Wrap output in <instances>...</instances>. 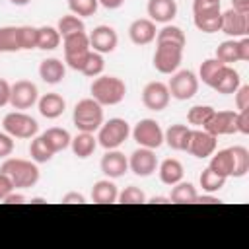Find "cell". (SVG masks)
Listing matches in <instances>:
<instances>
[{
  "mask_svg": "<svg viewBox=\"0 0 249 249\" xmlns=\"http://www.w3.org/2000/svg\"><path fill=\"white\" fill-rule=\"evenodd\" d=\"M18 51H21L19 27L16 25L0 27V53H18Z\"/></svg>",
  "mask_w": 249,
  "mask_h": 249,
  "instance_id": "obj_31",
  "label": "cell"
},
{
  "mask_svg": "<svg viewBox=\"0 0 249 249\" xmlns=\"http://www.w3.org/2000/svg\"><path fill=\"white\" fill-rule=\"evenodd\" d=\"M231 8L237 12H249V0H231Z\"/></svg>",
  "mask_w": 249,
  "mask_h": 249,
  "instance_id": "obj_55",
  "label": "cell"
},
{
  "mask_svg": "<svg viewBox=\"0 0 249 249\" xmlns=\"http://www.w3.org/2000/svg\"><path fill=\"white\" fill-rule=\"evenodd\" d=\"M64 76H66V64L60 58H45L39 64V78L45 84L54 86V84L62 82Z\"/></svg>",
  "mask_w": 249,
  "mask_h": 249,
  "instance_id": "obj_24",
  "label": "cell"
},
{
  "mask_svg": "<svg viewBox=\"0 0 249 249\" xmlns=\"http://www.w3.org/2000/svg\"><path fill=\"white\" fill-rule=\"evenodd\" d=\"M191 130H193V128H189L187 124L175 123V124H171L167 130H163V142H165L171 150L187 152L189 138H191Z\"/></svg>",
  "mask_w": 249,
  "mask_h": 249,
  "instance_id": "obj_22",
  "label": "cell"
},
{
  "mask_svg": "<svg viewBox=\"0 0 249 249\" xmlns=\"http://www.w3.org/2000/svg\"><path fill=\"white\" fill-rule=\"evenodd\" d=\"M214 111H216V109L210 107V105H195V107L189 109V113H187V121H189V124H193V126L204 128V124L208 123V119L212 117Z\"/></svg>",
  "mask_w": 249,
  "mask_h": 249,
  "instance_id": "obj_39",
  "label": "cell"
},
{
  "mask_svg": "<svg viewBox=\"0 0 249 249\" xmlns=\"http://www.w3.org/2000/svg\"><path fill=\"white\" fill-rule=\"evenodd\" d=\"M156 23L150 18H138L128 25V37L134 45L142 47V45H150L156 39Z\"/></svg>",
  "mask_w": 249,
  "mask_h": 249,
  "instance_id": "obj_19",
  "label": "cell"
},
{
  "mask_svg": "<svg viewBox=\"0 0 249 249\" xmlns=\"http://www.w3.org/2000/svg\"><path fill=\"white\" fill-rule=\"evenodd\" d=\"M128 136H130V124L121 117H113V119L101 123L95 138H97V144L101 148L117 150L121 144H124V140Z\"/></svg>",
  "mask_w": 249,
  "mask_h": 249,
  "instance_id": "obj_4",
  "label": "cell"
},
{
  "mask_svg": "<svg viewBox=\"0 0 249 249\" xmlns=\"http://www.w3.org/2000/svg\"><path fill=\"white\" fill-rule=\"evenodd\" d=\"M220 31L226 33L231 39L247 37V33H249V12H237L233 8L222 12Z\"/></svg>",
  "mask_w": 249,
  "mask_h": 249,
  "instance_id": "obj_12",
  "label": "cell"
},
{
  "mask_svg": "<svg viewBox=\"0 0 249 249\" xmlns=\"http://www.w3.org/2000/svg\"><path fill=\"white\" fill-rule=\"evenodd\" d=\"M171 101L169 88L163 82H150L142 89V103L150 111H163Z\"/></svg>",
  "mask_w": 249,
  "mask_h": 249,
  "instance_id": "obj_15",
  "label": "cell"
},
{
  "mask_svg": "<svg viewBox=\"0 0 249 249\" xmlns=\"http://www.w3.org/2000/svg\"><path fill=\"white\" fill-rule=\"evenodd\" d=\"M226 181H228V177L216 173V171L210 169V167L202 169V173H200V177H198V183H200V187H202L204 193H218V191L226 185Z\"/></svg>",
  "mask_w": 249,
  "mask_h": 249,
  "instance_id": "obj_34",
  "label": "cell"
},
{
  "mask_svg": "<svg viewBox=\"0 0 249 249\" xmlns=\"http://www.w3.org/2000/svg\"><path fill=\"white\" fill-rule=\"evenodd\" d=\"M222 66H224V62H220L216 56H214V58H206V60L200 64V68H198V80H202V84L210 86Z\"/></svg>",
  "mask_w": 249,
  "mask_h": 249,
  "instance_id": "obj_41",
  "label": "cell"
},
{
  "mask_svg": "<svg viewBox=\"0 0 249 249\" xmlns=\"http://www.w3.org/2000/svg\"><path fill=\"white\" fill-rule=\"evenodd\" d=\"M19 43H21V51L37 49V27L19 25Z\"/></svg>",
  "mask_w": 249,
  "mask_h": 249,
  "instance_id": "obj_44",
  "label": "cell"
},
{
  "mask_svg": "<svg viewBox=\"0 0 249 249\" xmlns=\"http://www.w3.org/2000/svg\"><path fill=\"white\" fill-rule=\"evenodd\" d=\"M239 86H241V78H239L237 70H233L230 64H224L220 68V72L216 74V78L212 80V84H210L212 89H216L218 93H224V95L233 93Z\"/></svg>",
  "mask_w": 249,
  "mask_h": 249,
  "instance_id": "obj_21",
  "label": "cell"
},
{
  "mask_svg": "<svg viewBox=\"0 0 249 249\" xmlns=\"http://www.w3.org/2000/svg\"><path fill=\"white\" fill-rule=\"evenodd\" d=\"M150 202H154V204H165V202H169V196H154V198H150Z\"/></svg>",
  "mask_w": 249,
  "mask_h": 249,
  "instance_id": "obj_56",
  "label": "cell"
},
{
  "mask_svg": "<svg viewBox=\"0 0 249 249\" xmlns=\"http://www.w3.org/2000/svg\"><path fill=\"white\" fill-rule=\"evenodd\" d=\"M91 97L99 105H119L126 95V84L119 76L99 74L89 86Z\"/></svg>",
  "mask_w": 249,
  "mask_h": 249,
  "instance_id": "obj_2",
  "label": "cell"
},
{
  "mask_svg": "<svg viewBox=\"0 0 249 249\" xmlns=\"http://www.w3.org/2000/svg\"><path fill=\"white\" fill-rule=\"evenodd\" d=\"M237 111H214L208 123L204 124V130H208L214 136H224V134H233L237 132L235 126Z\"/></svg>",
  "mask_w": 249,
  "mask_h": 249,
  "instance_id": "obj_17",
  "label": "cell"
},
{
  "mask_svg": "<svg viewBox=\"0 0 249 249\" xmlns=\"http://www.w3.org/2000/svg\"><path fill=\"white\" fill-rule=\"evenodd\" d=\"M117 200H119L121 204H144V202H146V195H144V191H142L140 187L128 185V187H124V189L119 193Z\"/></svg>",
  "mask_w": 249,
  "mask_h": 249,
  "instance_id": "obj_42",
  "label": "cell"
},
{
  "mask_svg": "<svg viewBox=\"0 0 249 249\" xmlns=\"http://www.w3.org/2000/svg\"><path fill=\"white\" fill-rule=\"evenodd\" d=\"M193 21L202 33H218L222 23L220 4L208 0H193Z\"/></svg>",
  "mask_w": 249,
  "mask_h": 249,
  "instance_id": "obj_5",
  "label": "cell"
},
{
  "mask_svg": "<svg viewBox=\"0 0 249 249\" xmlns=\"http://www.w3.org/2000/svg\"><path fill=\"white\" fill-rule=\"evenodd\" d=\"M99 2L97 0H68V8L78 18H88L97 12Z\"/></svg>",
  "mask_w": 249,
  "mask_h": 249,
  "instance_id": "obj_43",
  "label": "cell"
},
{
  "mask_svg": "<svg viewBox=\"0 0 249 249\" xmlns=\"http://www.w3.org/2000/svg\"><path fill=\"white\" fill-rule=\"evenodd\" d=\"M161 41L163 43H175L179 47H185L187 45V37H185L183 29L177 27V25H173V23H165L161 29H158L156 43H161Z\"/></svg>",
  "mask_w": 249,
  "mask_h": 249,
  "instance_id": "obj_33",
  "label": "cell"
},
{
  "mask_svg": "<svg viewBox=\"0 0 249 249\" xmlns=\"http://www.w3.org/2000/svg\"><path fill=\"white\" fill-rule=\"evenodd\" d=\"M72 123L78 132H95L103 123V105L93 97H84L74 105Z\"/></svg>",
  "mask_w": 249,
  "mask_h": 249,
  "instance_id": "obj_3",
  "label": "cell"
},
{
  "mask_svg": "<svg viewBox=\"0 0 249 249\" xmlns=\"http://www.w3.org/2000/svg\"><path fill=\"white\" fill-rule=\"evenodd\" d=\"M2 128L14 138H33L39 132V123L23 111H12L4 117Z\"/></svg>",
  "mask_w": 249,
  "mask_h": 249,
  "instance_id": "obj_7",
  "label": "cell"
},
{
  "mask_svg": "<svg viewBox=\"0 0 249 249\" xmlns=\"http://www.w3.org/2000/svg\"><path fill=\"white\" fill-rule=\"evenodd\" d=\"M39 99V89L31 80H18L12 84L10 89V105L16 111H23L29 109L37 103Z\"/></svg>",
  "mask_w": 249,
  "mask_h": 249,
  "instance_id": "obj_11",
  "label": "cell"
},
{
  "mask_svg": "<svg viewBox=\"0 0 249 249\" xmlns=\"http://www.w3.org/2000/svg\"><path fill=\"white\" fill-rule=\"evenodd\" d=\"M183 49L175 43H156V53H154V68L160 74H173L181 60H183Z\"/></svg>",
  "mask_w": 249,
  "mask_h": 249,
  "instance_id": "obj_9",
  "label": "cell"
},
{
  "mask_svg": "<svg viewBox=\"0 0 249 249\" xmlns=\"http://www.w3.org/2000/svg\"><path fill=\"white\" fill-rule=\"evenodd\" d=\"M60 41H62V37H60L56 27H51V25L37 27V49H41V51H54L60 45Z\"/></svg>",
  "mask_w": 249,
  "mask_h": 249,
  "instance_id": "obj_32",
  "label": "cell"
},
{
  "mask_svg": "<svg viewBox=\"0 0 249 249\" xmlns=\"http://www.w3.org/2000/svg\"><path fill=\"white\" fill-rule=\"evenodd\" d=\"M128 169L138 175V177H150L158 169V158L154 150L138 146L130 156H128Z\"/></svg>",
  "mask_w": 249,
  "mask_h": 249,
  "instance_id": "obj_14",
  "label": "cell"
},
{
  "mask_svg": "<svg viewBox=\"0 0 249 249\" xmlns=\"http://www.w3.org/2000/svg\"><path fill=\"white\" fill-rule=\"evenodd\" d=\"M56 29H58L60 37H66V35H70V33L86 31V23H84L82 18H78V16H74V14H66V16H62V18L58 19Z\"/></svg>",
  "mask_w": 249,
  "mask_h": 249,
  "instance_id": "obj_37",
  "label": "cell"
},
{
  "mask_svg": "<svg viewBox=\"0 0 249 249\" xmlns=\"http://www.w3.org/2000/svg\"><path fill=\"white\" fill-rule=\"evenodd\" d=\"M12 191H16L14 181H12L6 173H2V171H0V202H2V200H4Z\"/></svg>",
  "mask_w": 249,
  "mask_h": 249,
  "instance_id": "obj_47",
  "label": "cell"
},
{
  "mask_svg": "<svg viewBox=\"0 0 249 249\" xmlns=\"http://www.w3.org/2000/svg\"><path fill=\"white\" fill-rule=\"evenodd\" d=\"M208 2H216V4H220V0H208Z\"/></svg>",
  "mask_w": 249,
  "mask_h": 249,
  "instance_id": "obj_59",
  "label": "cell"
},
{
  "mask_svg": "<svg viewBox=\"0 0 249 249\" xmlns=\"http://www.w3.org/2000/svg\"><path fill=\"white\" fill-rule=\"evenodd\" d=\"M37 107L45 119H58L66 109V101L60 93L51 91V93H45L43 97L37 99Z\"/></svg>",
  "mask_w": 249,
  "mask_h": 249,
  "instance_id": "obj_23",
  "label": "cell"
},
{
  "mask_svg": "<svg viewBox=\"0 0 249 249\" xmlns=\"http://www.w3.org/2000/svg\"><path fill=\"white\" fill-rule=\"evenodd\" d=\"M88 37H89L91 51L101 53V54L113 53L119 45V35L111 25H97V27H93V31Z\"/></svg>",
  "mask_w": 249,
  "mask_h": 249,
  "instance_id": "obj_16",
  "label": "cell"
},
{
  "mask_svg": "<svg viewBox=\"0 0 249 249\" xmlns=\"http://www.w3.org/2000/svg\"><path fill=\"white\" fill-rule=\"evenodd\" d=\"M14 152V136H10L6 130H0V160L10 158Z\"/></svg>",
  "mask_w": 249,
  "mask_h": 249,
  "instance_id": "obj_45",
  "label": "cell"
},
{
  "mask_svg": "<svg viewBox=\"0 0 249 249\" xmlns=\"http://www.w3.org/2000/svg\"><path fill=\"white\" fill-rule=\"evenodd\" d=\"M0 171L14 181L16 189H31L37 185L41 177L37 163L33 160H23V158H6L0 165Z\"/></svg>",
  "mask_w": 249,
  "mask_h": 249,
  "instance_id": "obj_1",
  "label": "cell"
},
{
  "mask_svg": "<svg viewBox=\"0 0 249 249\" xmlns=\"http://www.w3.org/2000/svg\"><path fill=\"white\" fill-rule=\"evenodd\" d=\"M158 173H160V181L163 185H175L183 179L185 175V169H183V163L175 158H167L163 160L161 163H158Z\"/></svg>",
  "mask_w": 249,
  "mask_h": 249,
  "instance_id": "obj_26",
  "label": "cell"
},
{
  "mask_svg": "<svg viewBox=\"0 0 249 249\" xmlns=\"http://www.w3.org/2000/svg\"><path fill=\"white\" fill-rule=\"evenodd\" d=\"M10 2H12L14 6H27L31 0H10Z\"/></svg>",
  "mask_w": 249,
  "mask_h": 249,
  "instance_id": "obj_57",
  "label": "cell"
},
{
  "mask_svg": "<svg viewBox=\"0 0 249 249\" xmlns=\"http://www.w3.org/2000/svg\"><path fill=\"white\" fill-rule=\"evenodd\" d=\"M196 202H200V204H218L222 200L218 196H214V193H204V195H196Z\"/></svg>",
  "mask_w": 249,
  "mask_h": 249,
  "instance_id": "obj_53",
  "label": "cell"
},
{
  "mask_svg": "<svg viewBox=\"0 0 249 249\" xmlns=\"http://www.w3.org/2000/svg\"><path fill=\"white\" fill-rule=\"evenodd\" d=\"M216 146H218V136L210 134L204 128H196V130H191L187 152L191 156L202 160V158H210L216 152Z\"/></svg>",
  "mask_w": 249,
  "mask_h": 249,
  "instance_id": "obj_13",
  "label": "cell"
},
{
  "mask_svg": "<svg viewBox=\"0 0 249 249\" xmlns=\"http://www.w3.org/2000/svg\"><path fill=\"white\" fill-rule=\"evenodd\" d=\"M134 142L142 148H150V150H156L163 144V130L160 126L158 121L154 119H142L134 124V128L130 130Z\"/></svg>",
  "mask_w": 249,
  "mask_h": 249,
  "instance_id": "obj_10",
  "label": "cell"
},
{
  "mask_svg": "<svg viewBox=\"0 0 249 249\" xmlns=\"http://www.w3.org/2000/svg\"><path fill=\"white\" fill-rule=\"evenodd\" d=\"M62 47H64V62L72 70L80 72L88 53L91 51L88 33L86 31H78V33H70V35L62 37Z\"/></svg>",
  "mask_w": 249,
  "mask_h": 249,
  "instance_id": "obj_6",
  "label": "cell"
},
{
  "mask_svg": "<svg viewBox=\"0 0 249 249\" xmlns=\"http://www.w3.org/2000/svg\"><path fill=\"white\" fill-rule=\"evenodd\" d=\"M10 89H12V84L8 80L0 78V107L10 105Z\"/></svg>",
  "mask_w": 249,
  "mask_h": 249,
  "instance_id": "obj_49",
  "label": "cell"
},
{
  "mask_svg": "<svg viewBox=\"0 0 249 249\" xmlns=\"http://www.w3.org/2000/svg\"><path fill=\"white\" fill-rule=\"evenodd\" d=\"M216 58L224 64H231V62H239V53H237V41L235 39H228L224 43L218 45L216 49Z\"/></svg>",
  "mask_w": 249,
  "mask_h": 249,
  "instance_id": "obj_40",
  "label": "cell"
},
{
  "mask_svg": "<svg viewBox=\"0 0 249 249\" xmlns=\"http://www.w3.org/2000/svg\"><path fill=\"white\" fill-rule=\"evenodd\" d=\"M233 93H235V107H237V111L249 109V86H239Z\"/></svg>",
  "mask_w": 249,
  "mask_h": 249,
  "instance_id": "obj_46",
  "label": "cell"
},
{
  "mask_svg": "<svg viewBox=\"0 0 249 249\" xmlns=\"http://www.w3.org/2000/svg\"><path fill=\"white\" fill-rule=\"evenodd\" d=\"M103 68H105L103 54L101 53H95V51H89L88 56H86V60H84V64H82V68H80V72L84 76H88V78H97L103 72Z\"/></svg>",
  "mask_w": 249,
  "mask_h": 249,
  "instance_id": "obj_36",
  "label": "cell"
},
{
  "mask_svg": "<svg viewBox=\"0 0 249 249\" xmlns=\"http://www.w3.org/2000/svg\"><path fill=\"white\" fill-rule=\"evenodd\" d=\"M237 53H239V60L241 62L249 60V37H241L237 41Z\"/></svg>",
  "mask_w": 249,
  "mask_h": 249,
  "instance_id": "obj_50",
  "label": "cell"
},
{
  "mask_svg": "<svg viewBox=\"0 0 249 249\" xmlns=\"http://www.w3.org/2000/svg\"><path fill=\"white\" fill-rule=\"evenodd\" d=\"M41 136H43V140L47 142V146H49L54 154L66 150V148L70 146V140H72L70 132H68L66 128H60V126H51V128H47Z\"/></svg>",
  "mask_w": 249,
  "mask_h": 249,
  "instance_id": "obj_28",
  "label": "cell"
},
{
  "mask_svg": "<svg viewBox=\"0 0 249 249\" xmlns=\"http://www.w3.org/2000/svg\"><path fill=\"white\" fill-rule=\"evenodd\" d=\"M235 126H237V132H241V134H249V109L237 111Z\"/></svg>",
  "mask_w": 249,
  "mask_h": 249,
  "instance_id": "obj_48",
  "label": "cell"
},
{
  "mask_svg": "<svg viewBox=\"0 0 249 249\" xmlns=\"http://www.w3.org/2000/svg\"><path fill=\"white\" fill-rule=\"evenodd\" d=\"M2 202H4V204H23V202H25V196H23L21 193L12 191V193H10Z\"/></svg>",
  "mask_w": 249,
  "mask_h": 249,
  "instance_id": "obj_52",
  "label": "cell"
},
{
  "mask_svg": "<svg viewBox=\"0 0 249 249\" xmlns=\"http://www.w3.org/2000/svg\"><path fill=\"white\" fill-rule=\"evenodd\" d=\"M231 156H233L231 177H243L249 171V150L245 146H231Z\"/></svg>",
  "mask_w": 249,
  "mask_h": 249,
  "instance_id": "obj_38",
  "label": "cell"
},
{
  "mask_svg": "<svg viewBox=\"0 0 249 249\" xmlns=\"http://www.w3.org/2000/svg\"><path fill=\"white\" fill-rule=\"evenodd\" d=\"M31 202H33V204H41V202H47V200L41 198V196H37V198H31Z\"/></svg>",
  "mask_w": 249,
  "mask_h": 249,
  "instance_id": "obj_58",
  "label": "cell"
},
{
  "mask_svg": "<svg viewBox=\"0 0 249 249\" xmlns=\"http://www.w3.org/2000/svg\"><path fill=\"white\" fill-rule=\"evenodd\" d=\"M99 167L105 177L119 179L128 171V158L119 150H107L99 161Z\"/></svg>",
  "mask_w": 249,
  "mask_h": 249,
  "instance_id": "obj_18",
  "label": "cell"
},
{
  "mask_svg": "<svg viewBox=\"0 0 249 249\" xmlns=\"http://www.w3.org/2000/svg\"><path fill=\"white\" fill-rule=\"evenodd\" d=\"M210 169H214L216 173L224 175V177H231L233 175V156H231V148H224L218 150L210 156Z\"/></svg>",
  "mask_w": 249,
  "mask_h": 249,
  "instance_id": "obj_29",
  "label": "cell"
},
{
  "mask_svg": "<svg viewBox=\"0 0 249 249\" xmlns=\"http://www.w3.org/2000/svg\"><path fill=\"white\" fill-rule=\"evenodd\" d=\"M97 2H99V6H103L107 10H117L124 4V0H97Z\"/></svg>",
  "mask_w": 249,
  "mask_h": 249,
  "instance_id": "obj_54",
  "label": "cell"
},
{
  "mask_svg": "<svg viewBox=\"0 0 249 249\" xmlns=\"http://www.w3.org/2000/svg\"><path fill=\"white\" fill-rule=\"evenodd\" d=\"M198 76L193 70H175L167 84L169 95L177 101H187L196 95L198 91Z\"/></svg>",
  "mask_w": 249,
  "mask_h": 249,
  "instance_id": "obj_8",
  "label": "cell"
},
{
  "mask_svg": "<svg viewBox=\"0 0 249 249\" xmlns=\"http://www.w3.org/2000/svg\"><path fill=\"white\" fill-rule=\"evenodd\" d=\"M62 202L64 204H84L86 202V196L82 193H76V191H70L62 196Z\"/></svg>",
  "mask_w": 249,
  "mask_h": 249,
  "instance_id": "obj_51",
  "label": "cell"
},
{
  "mask_svg": "<svg viewBox=\"0 0 249 249\" xmlns=\"http://www.w3.org/2000/svg\"><path fill=\"white\" fill-rule=\"evenodd\" d=\"M29 156L35 163H47L53 160L54 152L47 146V142L43 140V136H33L31 144H29Z\"/></svg>",
  "mask_w": 249,
  "mask_h": 249,
  "instance_id": "obj_35",
  "label": "cell"
},
{
  "mask_svg": "<svg viewBox=\"0 0 249 249\" xmlns=\"http://www.w3.org/2000/svg\"><path fill=\"white\" fill-rule=\"evenodd\" d=\"M70 148H72V154L80 160H86L89 158L95 148H97V138L93 136V132H78L72 140H70Z\"/></svg>",
  "mask_w": 249,
  "mask_h": 249,
  "instance_id": "obj_27",
  "label": "cell"
},
{
  "mask_svg": "<svg viewBox=\"0 0 249 249\" xmlns=\"http://www.w3.org/2000/svg\"><path fill=\"white\" fill-rule=\"evenodd\" d=\"M196 189L193 183L189 181H179L175 185H171V195H169V202L175 204H195L196 202Z\"/></svg>",
  "mask_w": 249,
  "mask_h": 249,
  "instance_id": "obj_30",
  "label": "cell"
},
{
  "mask_svg": "<svg viewBox=\"0 0 249 249\" xmlns=\"http://www.w3.org/2000/svg\"><path fill=\"white\" fill-rule=\"evenodd\" d=\"M146 12L154 23H171L177 16V2L175 0H148Z\"/></svg>",
  "mask_w": 249,
  "mask_h": 249,
  "instance_id": "obj_20",
  "label": "cell"
},
{
  "mask_svg": "<svg viewBox=\"0 0 249 249\" xmlns=\"http://www.w3.org/2000/svg\"><path fill=\"white\" fill-rule=\"evenodd\" d=\"M117 196H119V189L109 177L95 181L91 187V200L95 204H113L117 202Z\"/></svg>",
  "mask_w": 249,
  "mask_h": 249,
  "instance_id": "obj_25",
  "label": "cell"
}]
</instances>
